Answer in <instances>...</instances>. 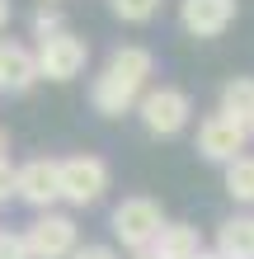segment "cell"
I'll use <instances>...</instances> for the list:
<instances>
[{
	"label": "cell",
	"mask_w": 254,
	"mask_h": 259,
	"mask_svg": "<svg viewBox=\"0 0 254 259\" xmlns=\"http://www.w3.org/2000/svg\"><path fill=\"white\" fill-rule=\"evenodd\" d=\"M156 75V57L151 48H137V42H127V48H118L109 62H104V71L94 75V85H89V104H94L99 118H123L137 109L141 90L151 85Z\"/></svg>",
	"instance_id": "1"
},
{
	"label": "cell",
	"mask_w": 254,
	"mask_h": 259,
	"mask_svg": "<svg viewBox=\"0 0 254 259\" xmlns=\"http://www.w3.org/2000/svg\"><path fill=\"white\" fill-rule=\"evenodd\" d=\"M33 62H38V80L66 85V80H76V75H85V66H89V42L76 38L71 28H57V33L38 38Z\"/></svg>",
	"instance_id": "2"
},
{
	"label": "cell",
	"mask_w": 254,
	"mask_h": 259,
	"mask_svg": "<svg viewBox=\"0 0 254 259\" xmlns=\"http://www.w3.org/2000/svg\"><path fill=\"white\" fill-rule=\"evenodd\" d=\"M132 113L141 118V127L151 137H179L188 127V118H193V99L179 85H160V90H141Z\"/></svg>",
	"instance_id": "3"
},
{
	"label": "cell",
	"mask_w": 254,
	"mask_h": 259,
	"mask_svg": "<svg viewBox=\"0 0 254 259\" xmlns=\"http://www.w3.org/2000/svg\"><path fill=\"white\" fill-rule=\"evenodd\" d=\"M109 226H113V236H118V245H123V250H146L156 240V231L165 226V207H160L156 198H146V193L123 198V203L113 207Z\"/></svg>",
	"instance_id": "4"
},
{
	"label": "cell",
	"mask_w": 254,
	"mask_h": 259,
	"mask_svg": "<svg viewBox=\"0 0 254 259\" xmlns=\"http://www.w3.org/2000/svg\"><path fill=\"white\" fill-rule=\"evenodd\" d=\"M245 146H249V127H245V118H235V113H226V109H217V113H207L202 123H198V156H202V160L226 165V160L240 156Z\"/></svg>",
	"instance_id": "5"
},
{
	"label": "cell",
	"mask_w": 254,
	"mask_h": 259,
	"mask_svg": "<svg viewBox=\"0 0 254 259\" xmlns=\"http://www.w3.org/2000/svg\"><path fill=\"white\" fill-rule=\"evenodd\" d=\"M14 198L38 212H47L52 203H62V160L33 156L24 165H14Z\"/></svg>",
	"instance_id": "6"
},
{
	"label": "cell",
	"mask_w": 254,
	"mask_h": 259,
	"mask_svg": "<svg viewBox=\"0 0 254 259\" xmlns=\"http://www.w3.org/2000/svg\"><path fill=\"white\" fill-rule=\"evenodd\" d=\"M109 193V165L99 156H66L62 160V203L94 207Z\"/></svg>",
	"instance_id": "7"
},
{
	"label": "cell",
	"mask_w": 254,
	"mask_h": 259,
	"mask_svg": "<svg viewBox=\"0 0 254 259\" xmlns=\"http://www.w3.org/2000/svg\"><path fill=\"white\" fill-rule=\"evenodd\" d=\"M24 240H28V254L33 259H66L71 250L80 245V231H76V222L66 217V212H42V217L24 231Z\"/></svg>",
	"instance_id": "8"
},
{
	"label": "cell",
	"mask_w": 254,
	"mask_h": 259,
	"mask_svg": "<svg viewBox=\"0 0 254 259\" xmlns=\"http://www.w3.org/2000/svg\"><path fill=\"white\" fill-rule=\"evenodd\" d=\"M240 14V0H179V24L188 38H221Z\"/></svg>",
	"instance_id": "9"
},
{
	"label": "cell",
	"mask_w": 254,
	"mask_h": 259,
	"mask_svg": "<svg viewBox=\"0 0 254 259\" xmlns=\"http://www.w3.org/2000/svg\"><path fill=\"white\" fill-rule=\"evenodd\" d=\"M33 85H38L33 48L0 38V95H24V90H33Z\"/></svg>",
	"instance_id": "10"
},
{
	"label": "cell",
	"mask_w": 254,
	"mask_h": 259,
	"mask_svg": "<svg viewBox=\"0 0 254 259\" xmlns=\"http://www.w3.org/2000/svg\"><path fill=\"white\" fill-rule=\"evenodd\" d=\"M198 250H202V236H198V226H188V222H165L156 231V240H151L156 259H193Z\"/></svg>",
	"instance_id": "11"
},
{
	"label": "cell",
	"mask_w": 254,
	"mask_h": 259,
	"mask_svg": "<svg viewBox=\"0 0 254 259\" xmlns=\"http://www.w3.org/2000/svg\"><path fill=\"white\" fill-rule=\"evenodd\" d=\"M217 254L221 259H254V217L235 212L217 226Z\"/></svg>",
	"instance_id": "12"
},
{
	"label": "cell",
	"mask_w": 254,
	"mask_h": 259,
	"mask_svg": "<svg viewBox=\"0 0 254 259\" xmlns=\"http://www.w3.org/2000/svg\"><path fill=\"white\" fill-rule=\"evenodd\" d=\"M226 193H231V203H245L254 207V156H235L226 160Z\"/></svg>",
	"instance_id": "13"
},
{
	"label": "cell",
	"mask_w": 254,
	"mask_h": 259,
	"mask_svg": "<svg viewBox=\"0 0 254 259\" xmlns=\"http://www.w3.org/2000/svg\"><path fill=\"white\" fill-rule=\"evenodd\" d=\"M221 109L235 113V118L254 113V75H231V80L221 85Z\"/></svg>",
	"instance_id": "14"
},
{
	"label": "cell",
	"mask_w": 254,
	"mask_h": 259,
	"mask_svg": "<svg viewBox=\"0 0 254 259\" xmlns=\"http://www.w3.org/2000/svg\"><path fill=\"white\" fill-rule=\"evenodd\" d=\"M109 10H113V19H123V24H151L160 14V0H109Z\"/></svg>",
	"instance_id": "15"
},
{
	"label": "cell",
	"mask_w": 254,
	"mask_h": 259,
	"mask_svg": "<svg viewBox=\"0 0 254 259\" xmlns=\"http://www.w3.org/2000/svg\"><path fill=\"white\" fill-rule=\"evenodd\" d=\"M57 28H66L62 10H57V5H38L33 10V38H47V33H57Z\"/></svg>",
	"instance_id": "16"
},
{
	"label": "cell",
	"mask_w": 254,
	"mask_h": 259,
	"mask_svg": "<svg viewBox=\"0 0 254 259\" xmlns=\"http://www.w3.org/2000/svg\"><path fill=\"white\" fill-rule=\"evenodd\" d=\"M0 259H33L24 231H0Z\"/></svg>",
	"instance_id": "17"
},
{
	"label": "cell",
	"mask_w": 254,
	"mask_h": 259,
	"mask_svg": "<svg viewBox=\"0 0 254 259\" xmlns=\"http://www.w3.org/2000/svg\"><path fill=\"white\" fill-rule=\"evenodd\" d=\"M66 259H118V250L113 245H76Z\"/></svg>",
	"instance_id": "18"
},
{
	"label": "cell",
	"mask_w": 254,
	"mask_h": 259,
	"mask_svg": "<svg viewBox=\"0 0 254 259\" xmlns=\"http://www.w3.org/2000/svg\"><path fill=\"white\" fill-rule=\"evenodd\" d=\"M14 198V165H10V156H0V203H10Z\"/></svg>",
	"instance_id": "19"
},
{
	"label": "cell",
	"mask_w": 254,
	"mask_h": 259,
	"mask_svg": "<svg viewBox=\"0 0 254 259\" xmlns=\"http://www.w3.org/2000/svg\"><path fill=\"white\" fill-rule=\"evenodd\" d=\"M10 19H14V5H10V0H0V33L10 28Z\"/></svg>",
	"instance_id": "20"
},
{
	"label": "cell",
	"mask_w": 254,
	"mask_h": 259,
	"mask_svg": "<svg viewBox=\"0 0 254 259\" xmlns=\"http://www.w3.org/2000/svg\"><path fill=\"white\" fill-rule=\"evenodd\" d=\"M127 259H156V254H151V245H146V250H127Z\"/></svg>",
	"instance_id": "21"
},
{
	"label": "cell",
	"mask_w": 254,
	"mask_h": 259,
	"mask_svg": "<svg viewBox=\"0 0 254 259\" xmlns=\"http://www.w3.org/2000/svg\"><path fill=\"white\" fill-rule=\"evenodd\" d=\"M193 259H221L217 250H198V254H193Z\"/></svg>",
	"instance_id": "22"
},
{
	"label": "cell",
	"mask_w": 254,
	"mask_h": 259,
	"mask_svg": "<svg viewBox=\"0 0 254 259\" xmlns=\"http://www.w3.org/2000/svg\"><path fill=\"white\" fill-rule=\"evenodd\" d=\"M5 151H10V137H5V127H0V156H5Z\"/></svg>",
	"instance_id": "23"
},
{
	"label": "cell",
	"mask_w": 254,
	"mask_h": 259,
	"mask_svg": "<svg viewBox=\"0 0 254 259\" xmlns=\"http://www.w3.org/2000/svg\"><path fill=\"white\" fill-rule=\"evenodd\" d=\"M245 127H249V142H254V113H249V118H245Z\"/></svg>",
	"instance_id": "24"
},
{
	"label": "cell",
	"mask_w": 254,
	"mask_h": 259,
	"mask_svg": "<svg viewBox=\"0 0 254 259\" xmlns=\"http://www.w3.org/2000/svg\"><path fill=\"white\" fill-rule=\"evenodd\" d=\"M42 5H52V0H42Z\"/></svg>",
	"instance_id": "25"
}]
</instances>
